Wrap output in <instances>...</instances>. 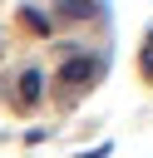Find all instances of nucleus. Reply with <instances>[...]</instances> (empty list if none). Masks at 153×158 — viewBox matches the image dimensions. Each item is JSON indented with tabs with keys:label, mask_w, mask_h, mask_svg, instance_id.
<instances>
[{
	"label": "nucleus",
	"mask_w": 153,
	"mask_h": 158,
	"mask_svg": "<svg viewBox=\"0 0 153 158\" xmlns=\"http://www.w3.org/2000/svg\"><path fill=\"white\" fill-rule=\"evenodd\" d=\"M94 74H99V59H89V54H74V59L59 64V79L64 84H89Z\"/></svg>",
	"instance_id": "nucleus-1"
},
{
	"label": "nucleus",
	"mask_w": 153,
	"mask_h": 158,
	"mask_svg": "<svg viewBox=\"0 0 153 158\" xmlns=\"http://www.w3.org/2000/svg\"><path fill=\"white\" fill-rule=\"evenodd\" d=\"M15 94H20V104H25V109H35V104H39V94H44V74H39V69H25Z\"/></svg>",
	"instance_id": "nucleus-2"
},
{
	"label": "nucleus",
	"mask_w": 153,
	"mask_h": 158,
	"mask_svg": "<svg viewBox=\"0 0 153 158\" xmlns=\"http://www.w3.org/2000/svg\"><path fill=\"white\" fill-rule=\"evenodd\" d=\"M25 25H30V30H39V35H49V20H44L39 10H25Z\"/></svg>",
	"instance_id": "nucleus-3"
},
{
	"label": "nucleus",
	"mask_w": 153,
	"mask_h": 158,
	"mask_svg": "<svg viewBox=\"0 0 153 158\" xmlns=\"http://www.w3.org/2000/svg\"><path fill=\"white\" fill-rule=\"evenodd\" d=\"M143 74H153V44H148V54H143Z\"/></svg>",
	"instance_id": "nucleus-4"
}]
</instances>
